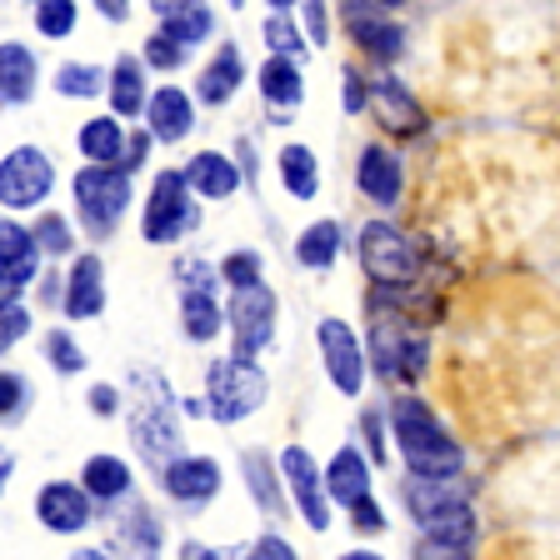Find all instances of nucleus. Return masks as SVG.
Returning a JSON list of instances; mask_svg holds the SVG:
<instances>
[{
	"label": "nucleus",
	"mask_w": 560,
	"mask_h": 560,
	"mask_svg": "<svg viewBox=\"0 0 560 560\" xmlns=\"http://www.w3.org/2000/svg\"><path fill=\"white\" fill-rule=\"evenodd\" d=\"M390 431H396V445H400V455H406L410 476L451 480L455 470H460V460H466L460 445H455V435L445 431L441 420H435V410L416 396L390 400Z\"/></svg>",
	"instance_id": "1"
},
{
	"label": "nucleus",
	"mask_w": 560,
	"mask_h": 560,
	"mask_svg": "<svg viewBox=\"0 0 560 560\" xmlns=\"http://www.w3.org/2000/svg\"><path fill=\"white\" fill-rule=\"evenodd\" d=\"M266 371L256 361H241V355H225L206 371V416H215L221 425L256 416L266 406Z\"/></svg>",
	"instance_id": "2"
},
{
	"label": "nucleus",
	"mask_w": 560,
	"mask_h": 560,
	"mask_svg": "<svg viewBox=\"0 0 560 560\" xmlns=\"http://www.w3.org/2000/svg\"><path fill=\"white\" fill-rule=\"evenodd\" d=\"M371 355L381 365V375H396V381H416L425 371V330L396 311H375V336H371Z\"/></svg>",
	"instance_id": "3"
},
{
	"label": "nucleus",
	"mask_w": 560,
	"mask_h": 560,
	"mask_svg": "<svg viewBox=\"0 0 560 560\" xmlns=\"http://www.w3.org/2000/svg\"><path fill=\"white\" fill-rule=\"evenodd\" d=\"M75 200H81L91 235H105L130 206V171L126 165H85L75 175Z\"/></svg>",
	"instance_id": "4"
},
{
	"label": "nucleus",
	"mask_w": 560,
	"mask_h": 560,
	"mask_svg": "<svg viewBox=\"0 0 560 560\" xmlns=\"http://www.w3.org/2000/svg\"><path fill=\"white\" fill-rule=\"evenodd\" d=\"M196 225V200H190V180L186 171H161L155 175V190H151V206H145V241L151 245H171Z\"/></svg>",
	"instance_id": "5"
},
{
	"label": "nucleus",
	"mask_w": 560,
	"mask_h": 560,
	"mask_svg": "<svg viewBox=\"0 0 560 560\" xmlns=\"http://www.w3.org/2000/svg\"><path fill=\"white\" fill-rule=\"evenodd\" d=\"M180 320H186L190 340H215L221 336V305H215V270L206 260H180Z\"/></svg>",
	"instance_id": "6"
},
{
	"label": "nucleus",
	"mask_w": 560,
	"mask_h": 560,
	"mask_svg": "<svg viewBox=\"0 0 560 560\" xmlns=\"http://www.w3.org/2000/svg\"><path fill=\"white\" fill-rule=\"evenodd\" d=\"M361 266L371 280H381V285H410V276H416V250H410V241L396 231V225L385 221H371L361 231Z\"/></svg>",
	"instance_id": "7"
},
{
	"label": "nucleus",
	"mask_w": 560,
	"mask_h": 560,
	"mask_svg": "<svg viewBox=\"0 0 560 560\" xmlns=\"http://www.w3.org/2000/svg\"><path fill=\"white\" fill-rule=\"evenodd\" d=\"M50 186H56V165L35 151V145L11 151L5 165H0V200H5V210L40 206V200L50 196Z\"/></svg>",
	"instance_id": "8"
},
{
	"label": "nucleus",
	"mask_w": 560,
	"mask_h": 560,
	"mask_svg": "<svg viewBox=\"0 0 560 560\" xmlns=\"http://www.w3.org/2000/svg\"><path fill=\"white\" fill-rule=\"evenodd\" d=\"M231 330H235V355L241 361H256L260 350L270 346V330H276V295L266 285H250V291L231 295Z\"/></svg>",
	"instance_id": "9"
},
{
	"label": "nucleus",
	"mask_w": 560,
	"mask_h": 560,
	"mask_svg": "<svg viewBox=\"0 0 560 560\" xmlns=\"http://www.w3.org/2000/svg\"><path fill=\"white\" fill-rule=\"evenodd\" d=\"M315 340H320V355H326V371H330V381H336L340 396H361V385H365V355H361V340H355V330H350L346 320H320Z\"/></svg>",
	"instance_id": "10"
},
{
	"label": "nucleus",
	"mask_w": 560,
	"mask_h": 560,
	"mask_svg": "<svg viewBox=\"0 0 560 560\" xmlns=\"http://www.w3.org/2000/svg\"><path fill=\"white\" fill-rule=\"evenodd\" d=\"M35 256H40L35 231H25L5 215V225H0V291H5V305H21L25 280L35 276Z\"/></svg>",
	"instance_id": "11"
},
{
	"label": "nucleus",
	"mask_w": 560,
	"mask_h": 560,
	"mask_svg": "<svg viewBox=\"0 0 560 560\" xmlns=\"http://www.w3.org/2000/svg\"><path fill=\"white\" fill-rule=\"evenodd\" d=\"M280 470H285V480H291L295 505H301V515L311 521V530H330L326 480H320V470H315L311 455H305L301 445H285V455H280Z\"/></svg>",
	"instance_id": "12"
},
{
	"label": "nucleus",
	"mask_w": 560,
	"mask_h": 560,
	"mask_svg": "<svg viewBox=\"0 0 560 560\" xmlns=\"http://www.w3.org/2000/svg\"><path fill=\"white\" fill-rule=\"evenodd\" d=\"M35 515H40L56 536H75V530H85V521H91V495H85V486L50 480V486H40Z\"/></svg>",
	"instance_id": "13"
},
{
	"label": "nucleus",
	"mask_w": 560,
	"mask_h": 560,
	"mask_svg": "<svg viewBox=\"0 0 560 560\" xmlns=\"http://www.w3.org/2000/svg\"><path fill=\"white\" fill-rule=\"evenodd\" d=\"M340 11H346L355 40H361L371 56H381V60L406 56V31H400L396 21H385V15H381L385 5H340Z\"/></svg>",
	"instance_id": "14"
},
{
	"label": "nucleus",
	"mask_w": 560,
	"mask_h": 560,
	"mask_svg": "<svg viewBox=\"0 0 560 560\" xmlns=\"http://www.w3.org/2000/svg\"><path fill=\"white\" fill-rule=\"evenodd\" d=\"M371 105H375V116H381V126L396 130V136H420V130H425L420 105L410 101V91L396 81V75H381V81L371 85Z\"/></svg>",
	"instance_id": "15"
},
{
	"label": "nucleus",
	"mask_w": 560,
	"mask_h": 560,
	"mask_svg": "<svg viewBox=\"0 0 560 560\" xmlns=\"http://www.w3.org/2000/svg\"><path fill=\"white\" fill-rule=\"evenodd\" d=\"M101 311H105V266L101 256H81L66 280V315L70 320H91Z\"/></svg>",
	"instance_id": "16"
},
{
	"label": "nucleus",
	"mask_w": 560,
	"mask_h": 560,
	"mask_svg": "<svg viewBox=\"0 0 560 560\" xmlns=\"http://www.w3.org/2000/svg\"><path fill=\"white\" fill-rule=\"evenodd\" d=\"M326 490H330V501L336 505L361 511V505L371 501V466H365V455L346 445V451L330 460V470H326Z\"/></svg>",
	"instance_id": "17"
},
{
	"label": "nucleus",
	"mask_w": 560,
	"mask_h": 560,
	"mask_svg": "<svg viewBox=\"0 0 560 560\" xmlns=\"http://www.w3.org/2000/svg\"><path fill=\"white\" fill-rule=\"evenodd\" d=\"M165 490L175 501H210L221 490V466L206 460V455H190V460H171L165 466Z\"/></svg>",
	"instance_id": "18"
},
{
	"label": "nucleus",
	"mask_w": 560,
	"mask_h": 560,
	"mask_svg": "<svg viewBox=\"0 0 560 560\" xmlns=\"http://www.w3.org/2000/svg\"><path fill=\"white\" fill-rule=\"evenodd\" d=\"M241 165L231 161V155H221V151H200L196 161L186 165V180H190V190L196 196H206V200H225L235 186H241Z\"/></svg>",
	"instance_id": "19"
},
{
	"label": "nucleus",
	"mask_w": 560,
	"mask_h": 560,
	"mask_svg": "<svg viewBox=\"0 0 560 560\" xmlns=\"http://www.w3.org/2000/svg\"><path fill=\"white\" fill-rule=\"evenodd\" d=\"M145 120H151V136L155 140H186L190 136V120H196V110H190V95L175 91V85H161V91L151 95V110H145Z\"/></svg>",
	"instance_id": "20"
},
{
	"label": "nucleus",
	"mask_w": 560,
	"mask_h": 560,
	"mask_svg": "<svg viewBox=\"0 0 560 560\" xmlns=\"http://www.w3.org/2000/svg\"><path fill=\"white\" fill-rule=\"evenodd\" d=\"M355 180H361V190L371 200H381V206H396V196H400V161L385 151V145H365Z\"/></svg>",
	"instance_id": "21"
},
{
	"label": "nucleus",
	"mask_w": 560,
	"mask_h": 560,
	"mask_svg": "<svg viewBox=\"0 0 560 560\" xmlns=\"http://www.w3.org/2000/svg\"><path fill=\"white\" fill-rule=\"evenodd\" d=\"M470 495L455 480H425V476H410L406 480V505H410V515H416L420 525L431 521V515H441V511H455V505H466Z\"/></svg>",
	"instance_id": "22"
},
{
	"label": "nucleus",
	"mask_w": 560,
	"mask_h": 560,
	"mask_svg": "<svg viewBox=\"0 0 560 560\" xmlns=\"http://www.w3.org/2000/svg\"><path fill=\"white\" fill-rule=\"evenodd\" d=\"M110 110H116V120H136L140 110H151V95H145V70H140V60L120 56L116 70H110Z\"/></svg>",
	"instance_id": "23"
},
{
	"label": "nucleus",
	"mask_w": 560,
	"mask_h": 560,
	"mask_svg": "<svg viewBox=\"0 0 560 560\" xmlns=\"http://www.w3.org/2000/svg\"><path fill=\"white\" fill-rule=\"evenodd\" d=\"M260 95L270 101V110H276V116H291L295 105H301V95H305L301 66H295V60L270 56L266 66H260Z\"/></svg>",
	"instance_id": "24"
},
{
	"label": "nucleus",
	"mask_w": 560,
	"mask_h": 560,
	"mask_svg": "<svg viewBox=\"0 0 560 560\" xmlns=\"http://www.w3.org/2000/svg\"><path fill=\"white\" fill-rule=\"evenodd\" d=\"M31 91H35V56L21 40H5L0 46V95H5V105H25Z\"/></svg>",
	"instance_id": "25"
},
{
	"label": "nucleus",
	"mask_w": 560,
	"mask_h": 560,
	"mask_svg": "<svg viewBox=\"0 0 560 560\" xmlns=\"http://www.w3.org/2000/svg\"><path fill=\"white\" fill-rule=\"evenodd\" d=\"M161 15V35L180 40V46H196L210 35V5H196V0H180V5H151Z\"/></svg>",
	"instance_id": "26"
},
{
	"label": "nucleus",
	"mask_w": 560,
	"mask_h": 560,
	"mask_svg": "<svg viewBox=\"0 0 560 560\" xmlns=\"http://www.w3.org/2000/svg\"><path fill=\"white\" fill-rule=\"evenodd\" d=\"M136 441L151 455L175 451V420H171V396H165V390L151 400V406L136 410Z\"/></svg>",
	"instance_id": "27"
},
{
	"label": "nucleus",
	"mask_w": 560,
	"mask_h": 560,
	"mask_svg": "<svg viewBox=\"0 0 560 560\" xmlns=\"http://www.w3.org/2000/svg\"><path fill=\"white\" fill-rule=\"evenodd\" d=\"M81 486L91 490L95 501H120L130 490V466L126 460H116V455H91L81 470Z\"/></svg>",
	"instance_id": "28"
},
{
	"label": "nucleus",
	"mask_w": 560,
	"mask_h": 560,
	"mask_svg": "<svg viewBox=\"0 0 560 560\" xmlns=\"http://www.w3.org/2000/svg\"><path fill=\"white\" fill-rule=\"evenodd\" d=\"M81 151L91 165H110L116 155H126V130L116 116H95L81 126Z\"/></svg>",
	"instance_id": "29"
},
{
	"label": "nucleus",
	"mask_w": 560,
	"mask_h": 560,
	"mask_svg": "<svg viewBox=\"0 0 560 560\" xmlns=\"http://www.w3.org/2000/svg\"><path fill=\"white\" fill-rule=\"evenodd\" d=\"M241 75H245L241 56H235L231 46H225L221 56H215L206 70H200V85H196L200 101H206V105H225V101H231V91L241 85Z\"/></svg>",
	"instance_id": "30"
},
{
	"label": "nucleus",
	"mask_w": 560,
	"mask_h": 560,
	"mask_svg": "<svg viewBox=\"0 0 560 560\" xmlns=\"http://www.w3.org/2000/svg\"><path fill=\"white\" fill-rule=\"evenodd\" d=\"M336 256H340V225L336 221H315L311 231H301V241H295V260L311 270L336 266Z\"/></svg>",
	"instance_id": "31"
},
{
	"label": "nucleus",
	"mask_w": 560,
	"mask_h": 560,
	"mask_svg": "<svg viewBox=\"0 0 560 560\" xmlns=\"http://www.w3.org/2000/svg\"><path fill=\"white\" fill-rule=\"evenodd\" d=\"M280 180H285V190H291L295 200H311L315 190H320L315 155L305 151V145H285V151H280Z\"/></svg>",
	"instance_id": "32"
},
{
	"label": "nucleus",
	"mask_w": 560,
	"mask_h": 560,
	"mask_svg": "<svg viewBox=\"0 0 560 560\" xmlns=\"http://www.w3.org/2000/svg\"><path fill=\"white\" fill-rule=\"evenodd\" d=\"M241 470H245V486L256 490L260 511H270V515H276V511H280V490H276V480H270L266 455H260V451H245V455H241Z\"/></svg>",
	"instance_id": "33"
},
{
	"label": "nucleus",
	"mask_w": 560,
	"mask_h": 560,
	"mask_svg": "<svg viewBox=\"0 0 560 560\" xmlns=\"http://www.w3.org/2000/svg\"><path fill=\"white\" fill-rule=\"evenodd\" d=\"M266 40H270V50H276L280 60H301L305 56L301 31H295V21H291V5H276V15L266 21Z\"/></svg>",
	"instance_id": "34"
},
{
	"label": "nucleus",
	"mask_w": 560,
	"mask_h": 560,
	"mask_svg": "<svg viewBox=\"0 0 560 560\" xmlns=\"http://www.w3.org/2000/svg\"><path fill=\"white\" fill-rule=\"evenodd\" d=\"M101 85H105L101 66H60V75H56V91H60V95H70V101L101 95Z\"/></svg>",
	"instance_id": "35"
},
{
	"label": "nucleus",
	"mask_w": 560,
	"mask_h": 560,
	"mask_svg": "<svg viewBox=\"0 0 560 560\" xmlns=\"http://www.w3.org/2000/svg\"><path fill=\"white\" fill-rule=\"evenodd\" d=\"M35 31L50 35V40L70 35L75 31V5H70V0H40V5H35Z\"/></svg>",
	"instance_id": "36"
},
{
	"label": "nucleus",
	"mask_w": 560,
	"mask_h": 560,
	"mask_svg": "<svg viewBox=\"0 0 560 560\" xmlns=\"http://www.w3.org/2000/svg\"><path fill=\"white\" fill-rule=\"evenodd\" d=\"M221 276L231 280L235 291H250V285H260V256H256V250H235V256L225 260Z\"/></svg>",
	"instance_id": "37"
},
{
	"label": "nucleus",
	"mask_w": 560,
	"mask_h": 560,
	"mask_svg": "<svg viewBox=\"0 0 560 560\" xmlns=\"http://www.w3.org/2000/svg\"><path fill=\"white\" fill-rule=\"evenodd\" d=\"M46 355L56 361V371L60 375H75V371H85V355L75 350V340H70V330H50V346H46Z\"/></svg>",
	"instance_id": "38"
},
{
	"label": "nucleus",
	"mask_w": 560,
	"mask_h": 560,
	"mask_svg": "<svg viewBox=\"0 0 560 560\" xmlns=\"http://www.w3.org/2000/svg\"><path fill=\"white\" fill-rule=\"evenodd\" d=\"M25 400H31V385L21 381L15 371L0 375V410H5V420H21L25 416Z\"/></svg>",
	"instance_id": "39"
},
{
	"label": "nucleus",
	"mask_w": 560,
	"mask_h": 560,
	"mask_svg": "<svg viewBox=\"0 0 560 560\" xmlns=\"http://www.w3.org/2000/svg\"><path fill=\"white\" fill-rule=\"evenodd\" d=\"M35 245H40V250H50V256H66V250H70V225L60 221L56 210L35 225Z\"/></svg>",
	"instance_id": "40"
},
{
	"label": "nucleus",
	"mask_w": 560,
	"mask_h": 560,
	"mask_svg": "<svg viewBox=\"0 0 560 560\" xmlns=\"http://www.w3.org/2000/svg\"><path fill=\"white\" fill-rule=\"evenodd\" d=\"M145 60H151L155 70H175L180 60H186V46L171 40V35H151V40H145Z\"/></svg>",
	"instance_id": "41"
},
{
	"label": "nucleus",
	"mask_w": 560,
	"mask_h": 560,
	"mask_svg": "<svg viewBox=\"0 0 560 560\" xmlns=\"http://www.w3.org/2000/svg\"><path fill=\"white\" fill-rule=\"evenodd\" d=\"M25 326H31L25 305H5V315H0V346H15L25 336Z\"/></svg>",
	"instance_id": "42"
},
{
	"label": "nucleus",
	"mask_w": 560,
	"mask_h": 560,
	"mask_svg": "<svg viewBox=\"0 0 560 560\" xmlns=\"http://www.w3.org/2000/svg\"><path fill=\"white\" fill-rule=\"evenodd\" d=\"M245 560H301V556H295V550L285 546L280 536H260L256 546H250V556H245Z\"/></svg>",
	"instance_id": "43"
},
{
	"label": "nucleus",
	"mask_w": 560,
	"mask_h": 560,
	"mask_svg": "<svg viewBox=\"0 0 560 560\" xmlns=\"http://www.w3.org/2000/svg\"><path fill=\"white\" fill-rule=\"evenodd\" d=\"M416 560H466V546H445V540H420L416 546Z\"/></svg>",
	"instance_id": "44"
},
{
	"label": "nucleus",
	"mask_w": 560,
	"mask_h": 560,
	"mask_svg": "<svg viewBox=\"0 0 560 560\" xmlns=\"http://www.w3.org/2000/svg\"><path fill=\"white\" fill-rule=\"evenodd\" d=\"M301 11H305V25H311V40H315V46H326V40H330L326 5H315V0H311V5H301Z\"/></svg>",
	"instance_id": "45"
},
{
	"label": "nucleus",
	"mask_w": 560,
	"mask_h": 560,
	"mask_svg": "<svg viewBox=\"0 0 560 560\" xmlns=\"http://www.w3.org/2000/svg\"><path fill=\"white\" fill-rule=\"evenodd\" d=\"M350 521H355V530H371V536L375 530H385V515H381V505L375 501H365L361 511H350Z\"/></svg>",
	"instance_id": "46"
},
{
	"label": "nucleus",
	"mask_w": 560,
	"mask_h": 560,
	"mask_svg": "<svg viewBox=\"0 0 560 560\" xmlns=\"http://www.w3.org/2000/svg\"><path fill=\"white\" fill-rule=\"evenodd\" d=\"M91 406H95V416H116L120 390H116V385H95V390H91Z\"/></svg>",
	"instance_id": "47"
},
{
	"label": "nucleus",
	"mask_w": 560,
	"mask_h": 560,
	"mask_svg": "<svg viewBox=\"0 0 560 560\" xmlns=\"http://www.w3.org/2000/svg\"><path fill=\"white\" fill-rule=\"evenodd\" d=\"M346 110L355 116V110H365V81L355 75V70H346Z\"/></svg>",
	"instance_id": "48"
},
{
	"label": "nucleus",
	"mask_w": 560,
	"mask_h": 560,
	"mask_svg": "<svg viewBox=\"0 0 560 560\" xmlns=\"http://www.w3.org/2000/svg\"><path fill=\"white\" fill-rule=\"evenodd\" d=\"M361 431L365 435H371V460H381V420H375V416H361Z\"/></svg>",
	"instance_id": "49"
},
{
	"label": "nucleus",
	"mask_w": 560,
	"mask_h": 560,
	"mask_svg": "<svg viewBox=\"0 0 560 560\" xmlns=\"http://www.w3.org/2000/svg\"><path fill=\"white\" fill-rule=\"evenodd\" d=\"M180 560H221V556H215V550H206V546H196V540H190V546L180 550Z\"/></svg>",
	"instance_id": "50"
},
{
	"label": "nucleus",
	"mask_w": 560,
	"mask_h": 560,
	"mask_svg": "<svg viewBox=\"0 0 560 560\" xmlns=\"http://www.w3.org/2000/svg\"><path fill=\"white\" fill-rule=\"evenodd\" d=\"M95 11H105V21H126V5H116V0H101Z\"/></svg>",
	"instance_id": "51"
},
{
	"label": "nucleus",
	"mask_w": 560,
	"mask_h": 560,
	"mask_svg": "<svg viewBox=\"0 0 560 560\" xmlns=\"http://www.w3.org/2000/svg\"><path fill=\"white\" fill-rule=\"evenodd\" d=\"M140 155H145V140H130V151H126V171H136Z\"/></svg>",
	"instance_id": "52"
},
{
	"label": "nucleus",
	"mask_w": 560,
	"mask_h": 560,
	"mask_svg": "<svg viewBox=\"0 0 560 560\" xmlns=\"http://www.w3.org/2000/svg\"><path fill=\"white\" fill-rule=\"evenodd\" d=\"M70 560H105V556H101V550H75Z\"/></svg>",
	"instance_id": "53"
},
{
	"label": "nucleus",
	"mask_w": 560,
	"mask_h": 560,
	"mask_svg": "<svg viewBox=\"0 0 560 560\" xmlns=\"http://www.w3.org/2000/svg\"><path fill=\"white\" fill-rule=\"evenodd\" d=\"M340 560H381V556H371V550H350V556H340Z\"/></svg>",
	"instance_id": "54"
}]
</instances>
